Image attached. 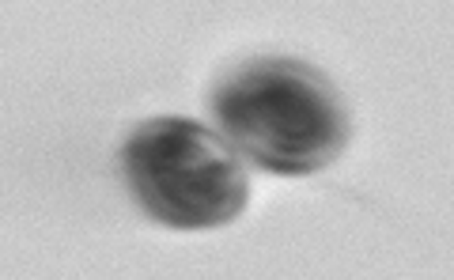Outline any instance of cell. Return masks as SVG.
Listing matches in <instances>:
<instances>
[{"label":"cell","instance_id":"obj_2","mask_svg":"<svg viewBox=\"0 0 454 280\" xmlns=\"http://www.w3.org/2000/svg\"><path fill=\"white\" fill-rule=\"evenodd\" d=\"M121 175L152 220L208 231L247 208L250 178L223 136L190 118H152L121 148Z\"/></svg>","mask_w":454,"mask_h":280},{"label":"cell","instance_id":"obj_1","mask_svg":"<svg viewBox=\"0 0 454 280\" xmlns=\"http://www.w3.org/2000/svg\"><path fill=\"white\" fill-rule=\"evenodd\" d=\"M220 136L269 175H318L348 144V106L318 68L292 58H254L212 91Z\"/></svg>","mask_w":454,"mask_h":280}]
</instances>
